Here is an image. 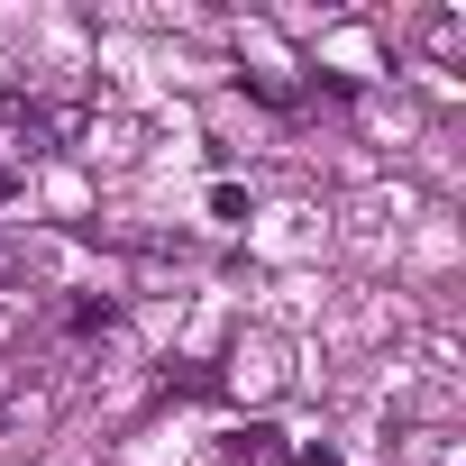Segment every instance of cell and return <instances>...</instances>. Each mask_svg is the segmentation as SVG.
<instances>
[{"label":"cell","instance_id":"obj_1","mask_svg":"<svg viewBox=\"0 0 466 466\" xmlns=\"http://www.w3.org/2000/svg\"><path fill=\"white\" fill-rule=\"evenodd\" d=\"M0 266H10V248H0Z\"/></svg>","mask_w":466,"mask_h":466}]
</instances>
